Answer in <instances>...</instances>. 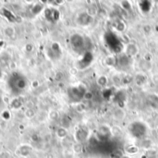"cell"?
Masks as SVG:
<instances>
[{"label": "cell", "mask_w": 158, "mask_h": 158, "mask_svg": "<svg viewBox=\"0 0 158 158\" xmlns=\"http://www.w3.org/2000/svg\"><path fill=\"white\" fill-rule=\"evenodd\" d=\"M8 84H9V87L12 89L13 92H20L23 91L26 88L27 80L22 75L15 73L10 77Z\"/></svg>", "instance_id": "obj_1"}, {"label": "cell", "mask_w": 158, "mask_h": 158, "mask_svg": "<svg viewBox=\"0 0 158 158\" xmlns=\"http://www.w3.org/2000/svg\"><path fill=\"white\" fill-rule=\"evenodd\" d=\"M127 151H128V153H130V154H136L138 152V148L137 147H133V146H130V147H128L127 149Z\"/></svg>", "instance_id": "obj_2"}, {"label": "cell", "mask_w": 158, "mask_h": 158, "mask_svg": "<svg viewBox=\"0 0 158 158\" xmlns=\"http://www.w3.org/2000/svg\"><path fill=\"white\" fill-rule=\"evenodd\" d=\"M96 12H97V10L93 7H92V8H90L89 9H88V14H89V15H95V14H96Z\"/></svg>", "instance_id": "obj_3"}, {"label": "cell", "mask_w": 158, "mask_h": 158, "mask_svg": "<svg viewBox=\"0 0 158 158\" xmlns=\"http://www.w3.org/2000/svg\"><path fill=\"white\" fill-rule=\"evenodd\" d=\"M121 158H130V157H128V156H127V155H124V156H122Z\"/></svg>", "instance_id": "obj_4"}]
</instances>
